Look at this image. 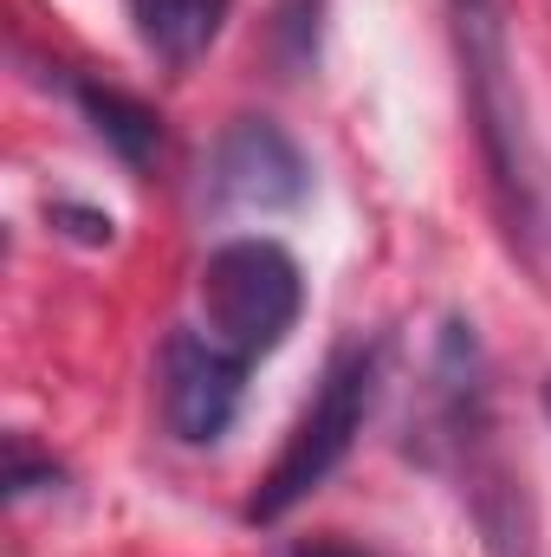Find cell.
<instances>
[{
	"mask_svg": "<svg viewBox=\"0 0 551 557\" xmlns=\"http://www.w3.org/2000/svg\"><path fill=\"white\" fill-rule=\"evenodd\" d=\"M454 39H461L467 111L480 131V156H487L500 214H506L513 240H532L539 234V156H532V131H526V98H519L500 0H454Z\"/></svg>",
	"mask_w": 551,
	"mask_h": 557,
	"instance_id": "1",
	"label": "cell"
},
{
	"mask_svg": "<svg viewBox=\"0 0 551 557\" xmlns=\"http://www.w3.org/2000/svg\"><path fill=\"white\" fill-rule=\"evenodd\" d=\"M195 305H201L195 331L215 350H228L234 363L254 370L260 357H273L279 344L292 337V324L305 311V273H298V260L279 240H267V234H234V240H221L201 260Z\"/></svg>",
	"mask_w": 551,
	"mask_h": 557,
	"instance_id": "2",
	"label": "cell"
},
{
	"mask_svg": "<svg viewBox=\"0 0 551 557\" xmlns=\"http://www.w3.org/2000/svg\"><path fill=\"white\" fill-rule=\"evenodd\" d=\"M377 383H383V344H351V350L325 370L311 409L298 416V428H292L285 447H279V460L267 467V480H260L254 499H247V519H254V525L285 519L292 506H305V499L344 467V454L357 447V434H364V421H370Z\"/></svg>",
	"mask_w": 551,
	"mask_h": 557,
	"instance_id": "3",
	"label": "cell"
},
{
	"mask_svg": "<svg viewBox=\"0 0 551 557\" xmlns=\"http://www.w3.org/2000/svg\"><path fill=\"white\" fill-rule=\"evenodd\" d=\"M311 188L305 149L267 117H241L208 149V208L215 214H285Z\"/></svg>",
	"mask_w": 551,
	"mask_h": 557,
	"instance_id": "4",
	"label": "cell"
},
{
	"mask_svg": "<svg viewBox=\"0 0 551 557\" xmlns=\"http://www.w3.org/2000/svg\"><path fill=\"white\" fill-rule=\"evenodd\" d=\"M156 396H162V428L182 447H215L247 396V363H234L228 350H215L195 324H182L162 344V370H156Z\"/></svg>",
	"mask_w": 551,
	"mask_h": 557,
	"instance_id": "5",
	"label": "cell"
},
{
	"mask_svg": "<svg viewBox=\"0 0 551 557\" xmlns=\"http://www.w3.org/2000/svg\"><path fill=\"white\" fill-rule=\"evenodd\" d=\"M131 20H137V39L162 65H195L221 33L228 0H131Z\"/></svg>",
	"mask_w": 551,
	"mask_h": 557,
	"instance_id": "6",
	"label": "cell"
},
{
	"mask_svg": "<svg viewBox=\"0 0 551 557\" xmlns=\"http://www.w3.org/2000/svg\"><path fill=\"white\" fill-rule=\"evenodd\" d=\"M78 104H85V117L98 124V137L111 143L118 156H131V162H143L149 149H156V117L143 111L137 98H124V91H111V85H78Z\"/></svg>",
	"mask_w": 551,
	"mask_h": 557,
	"instance_id": "7",
	"label": "cell"
},
{
	"mask_svg": "<svg viewBox=\"0 0 551 557\" xmlns=\"http://www.w3.org/2000/svg\"><path fill=\"white\" fill-rule=\"evenodd\" d=\"M292 557H370V552H357V545H338V539H311V545H298Z\"/></svg>",
	"mask_w": 551,
	"mask_h": 557,
	"instance_id": "8",
	"label": "cell"
},
{
	"mask_svg": "<svg viewBox=\"0 0 551 557\" xmlns=\"http://www.w3.org/2000/svg\"><path fill=\"white\" fill-rule=\"evenodd\" d=\"M546 416H551V376H546Z\"/></svg>",
	"mask_w": 551,
	"mask_h": 557,
	"instance_id": "9",
	"label": "cell"
}]
</instances>
